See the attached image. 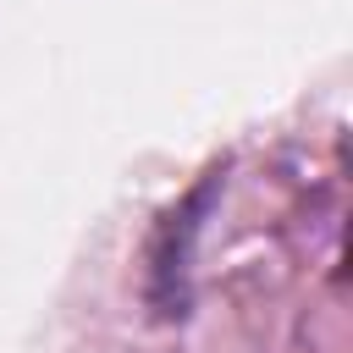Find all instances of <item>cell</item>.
Returning <instances> with one entry per match:
<instances>
[{"label":"cell","mask_w":353,"mask_h":353,"mask_svg":"<svg viewBox=\"0 0 353 353\" xmlns=\"http://www.w3.org/2000/svg\"><path fill=\"white\" fill-rule=\"evenodd\" d=\"M221 193V165H210L149 232V309L160 320H182L188 298H193V243L204 232V215Z\"/></svg>","instance_id":"cell-1"}]
</instances>
